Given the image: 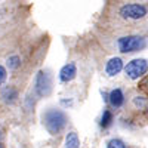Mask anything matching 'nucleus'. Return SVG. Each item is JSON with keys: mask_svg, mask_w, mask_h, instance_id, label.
<instances>
[{"mask_svg": "<svg viewBox=\"0 0 148 148\" xmlns=\"http://www.w3.org/2000/svg\"><path fill=\"white\" fill-rule=\"evenodd\" d=\"M113 121V114H111L110 110H105L102 113V117H101V126L102 127H108Z\"/></svg>", "mask_w": 148, "mask_h": 148, "instance_id": "11", "label": "nucleus"}, {"mask_svg": "<svg viewBox=\"0 0 148 148\" xmlns=\"http://www.w3.org/2000/svg\"><path fill=\"white\" fill-rule=\"evenodd\" d=\"M117 45H119L120 52L132 53V52L144 49L147 43H145V39L142 36H125V37H120Z\"/></svg>", "mask_w": 148, "mask_h": 148, "instance_id": "2", "label": "nucleus"}, {"mask_svg": "<svg viewBox=\"0 0 148 148\" xmlns=\"http://www.w3.org/2000/svg\"><path fill=\"white\" fill-rule=\"evenodd\" d=\"M133 102H135V105L139 107V108H142V107H145V105H147V101L144 99V98H141V96H136Z\"/></svg>", "mask_w": 148, "mask_h": 148, "instance_id": "14", "label": "nucleus"}, {"mask_svg": "<svg viewBox=\"0 0 148 148\" xmlns=\"http://www.w3.org/2000/svg\"><path fill=\"white\" fill-rule=\"evenodd\" d=\"M6 70H5V67L3 65H0V86H2L3 83H5V80H6Z\"/></svg>", "mask_w": 148, "mask_h": 148, "instance_id": "15", "label": "nucleus"}, {"mask_svg": "<svg viewBox=\"0 0 148 148\" xmlns=\"http://www.w3.org/2000/svg\"><path fill=\"white\" fill-rule=\"evenodd\" d=\"M121 70H123V61H121V58L110 59L107 62V67H105V73L108 74V76H116V74H119Z\"/></svg>", "mask_w": 148, "mask_h": 148, "instance_id": "7", "label": "nucleus"}, {"mask_svg": "<svg viewBox=\"0 0 148 148\" xmlns=\"http://www.w3.org/2000/svg\"><path fill=\"white\" fill-rule=\"evenodd\" d=\"M68 123V117L62 110L51 108L43 114V125L51 135H58L64 130Z\"/></svg>", "mask_w": 148, "mask_h": 148, "instance_id": "1", "label": "nucleus"}, {"mask_svg": "<svg viewBox=\"0 0 148 148\" xmlns=\"http://www.w3.org/2000/svg\"><path fill=\"white\" fill-rule=\"evenodd\" d=\"M108 101L114 108H120L123 105V102H125V95H123L121 89L111 90V93L108 95Z\"/></svg>", "mask_w": 148, "mask_h": 148, "instance_id": "8", "label": "nucleus"}, {"mask_svg": "<svg viewBox=\"0 0 148 148\" xmlns=\"http://www.w3.org/2000/svg\"><path fill=\"white\" fill-rule=\"evenodd\" d=\"M34 89L39 96H47L52 90V79L46 71H39L34 79Z\"/></svg>", "mask_w": 148, "mask_h": 148, "instance_id": "5", "label": "nucleus"}, {"mask_svg": "<svg viewBox=\"0 0 148 148\" xmlns=\"http://www.w3.org/2000/svg\"><path fill=\"white\" fill-rule=\"evenodd\" d=\"M0 148H3V147H2V145H0Z\"/></svg>", "mask_w": 148, "mask_h": 148, "instance_id": "17", "label": "nucleus"}, {"mask_svg": "<svg viewBox=\"0 0 148 148\" xmlns=\"http://www.w3.org/2000/svg\"><path fill=\"white\" fill-rule=\"evenodd\" d=\"M0 139H2V132H0Z\"/></svg>", "mask_w": 148, "mask_h": 148, "instance_id": "16", "label": "nucleus"}, {"mask_svg": "<svg viewBox=\"0 0 148 148\" xmlns=\"http://www.w3.org/2000/svg\"><path fill=\"white\" fill-rule=\"evenodd\" d=\"M76 74H77V68H76V64L74 62H70L67 65H64L62 68H61L59 71V80L61 82H71L74 77H76Z\"/></svg>", "mask_w": 148, "mask_h": 148, "instance_id": "6", "label": "nucleus"}, {"mask_svg": "<svg viewBox=\"0 0 148 148\" xmlns=\"http://www.w3.org/2000/svg\"><path fill=\"white\" fill-rule=\"evenodd\" d=\"M19 64H21V59H19V56H16V55H12V56H9V58H8V67H9L10 70H15V68H18V67H19Z\"/></svg>", "mask_w": 148, "mask_h": 148, "instance_id": "12", "label": "nucleus"}, {"mask_svg": "<svg viewBox=\"0 0 148 148\" xmlns=\"http://www.w3.org/2000/svg\"><path fill=\"white\" fill-rule=\"evenodd\" d=\"M148 14V9L144 5H138V3H127V5H123L120 8V15L125 18V19H142L145 18Z\"/></svg>", "mask_w": 148, "mask_h": 148, "instance_id": "3", "label": "nucleus"}, {"mask_svg": "<svg viewBox=\"0 0 148 148\" xmlns=\"http://www.w3.org/2000/svg\"><path fill=\"white\" fill-rule=\"evenodd\" d=\"M2 98L5 99V102L12 104V102H15V99L18 98V92H16L14 88H6V89L2 92Z\"/></svg>", "mask_w": 148, "mask_h": 148, "instance_id": "10", "label": "nucleus"}, {"mask_svg": "<svg viewBox=\"0 0 148 148\" xmlns=\"http://www.w3.org/2000/svg\"><path fill=\"white\" fill-rule=\"evenodd\" d=\"M65 148H80V141L76 132H70L65 138Z\"/></svg>", "mask_w": 148, "mask_h": 148, "instance_id": "9", "label": "nucleus"}, {"mask_svg": "<svg viewBox=\"0 0 148 148\" xmlns=\"http://www.w3.org/2000/svg\"><path fill=\"white\" fill-rule=\"evenodd\" d=\"M107 148H126V145H125V142H123V141L114 138V139H111V141L108 142Z\"/></svg>", "mask_w": 148, "mask_h": 148, "instance_id": "13", "label": "nucleus"}, {"mask_svg": "<svg viewBox=\"0 0 148 148\" xmlns=\"http://www.w3.org/2000/svg\"><path fill=\"white\" fill-rule=\"evenodd\" d=\"M148 70V61L147 59H133L130 61V62L125 67V73H126V76L132 80H136L139 79L141 76H144V74L147 73Z\"/></svg>", "mask_w": 148, "mask_h": 148, "instance_id": "4", "label": "nucleus"}]
</instances>
